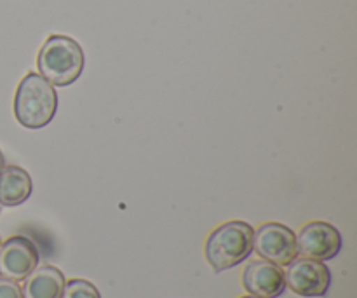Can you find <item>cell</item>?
<instances>
[{
	"mask_svg": "<svg viewBox=\"0 0 357 298\" xmlns=\"http://www.w3.org/2000/svg\"><path fill=\"white\" fill-rule=\"evenodd\" d=\"M284 281L300 297H324L331 285V272L323 262L312 258H295L284 272Z\"/></svg>",
	"mask_w": 357,
	"mask_h": 298,
	"instance_id": "obj_5",
	"label": "cell"
},
{
	"mask_svg": "<svg viewBox=\"0 0 357 298\" xmlns=\"http://www.w3.org/2000/svg\"><path fill=\"white\" fill-rule=\"evenodd\" d=\"M0 244H2V241H0Z\"/></svg>",
	"mask_w": 357,
	"mask_h": 298,
	"instance_id": "obj_15",
	"label": "cell"
},
{
	"mask_svg": "<svg viewBox=\"0 0 357 298\" xmlns=\"http://www.w3.org/2000/svg\"><path fill=\"white\" fill-rule=\"evenodd\" d=\"M58 94L40 73H26L14 94V115L26 129L45 128L54 119Z\"/></svg>",
	"mask_w": 357,
	"mask_h": 298,
	"instance_id": "obj_1",
	"label": "cell"
},
{
	"mask_svg": "<svg viewBox=\"0 0 357 298\" xmlns=\"http://www.w3.org/2000/svg\"><path fill=\"white\" fill-rule=\"evenodd\" d=\"M295 237L298 255L312 260H331L342 250L340 232L326 222L307 223Z\"/></svg>",
	"mask_w": 357,
	"mask_h": 298,
	"instance_id": "obj_6",
	"label": "cell"
},
{
	"mask_svg": "<svg viewBox=\"0 0 357 298\" xmlns=\"http://www.w3.org/2000/svg\"><path fill=\"white\" fill-rule=\"evenodd\" d=\"M33 191V184L28 174L20 166H3L0 170V204L17 206L23 204Z\"/></svg>",
	"mask_w": 357,
	"mask_h": 298,
	"instance_id": "obj_10",
	"label": "cell"
},
{
	"mask_svg": "<svg viewBox=\"0 0 357 298\" xmlns=\"http://www.w3.org/2000/svg\"><path fill=\"white\" fill-rule=\"evenodd\" d=\"M61 298H101L93 283L86 279H70L65 283Z\"/></svg>",
	"mask_w": 357,
	"mask_h": 298,
	"instance_id": "obj_11",
	"label": "cell"
},
{
	"mask_svg": "<svg viewBox=\"0 0 357 298\" xmlns=\"http://www.w3.org/2000/svg\"><path fill=\"white\" fill-rule=\"evenodd\" d=\"M253 250L260 255V258L275 265H288L298 257L295 234L278 222L264 223L255 230Z\"/></svg>",
	"mask_w": 357,
	"mask_h": 298,
	"instance_id": "obj_4",
	"label": "cell"
},
{
	"mask_svg": "<svg viewBox=\"0 0 357 298\" xmlns=\"http://www.w3.org/2000/svg\"><path fill=\"white\" fill-rule=\"evenodd\" d=\"M40 255L31 239L13 236L0 244V278L10 281H23L38 265Z\"/></svg>",
	"mask_w": 357,
	"mask_h": 298,
	"instance_id": "obj_7",
	"label": "cell"
},
{
	"mask_svg": "<svg viewBox=\"0 0 357 298\" xmlns=\"http://www.w3.org/2000/svg\"><path fill=\"white\" fill-rule=\"evenodd\" d=\"M3 166H6V157H3L2 150H0V170H2Z\"/></svg>",
	"mask_w": 357,
	"mask_h": 298,
	"instance_id": "obj_13",
	"label": "cell"
},
{
	"mask_svg": "<svg viewBox=\"0 0 357 298\" xmlns=\"http://www.w3.org/2000/svg\"><path fill=\"white\" fill-rule=\"evenodd\" d=\"M84 51L77 40L66 35L45 38L37 56L38 73L52 86L65 87L75 82L84 70Z\"/></svg>",
	"mask_w": 357,
	"mask_h": 298,
	"instance_id": "obj_2",
	"label": "cell"
},
{
	"mask_svg": "<svg viewBox=\"0 0 357 298\" xmlns=\"http://www.w3.org/2000/svg\"><path fill=\"white\" fill-rule=\"evenodd\" d=\"M23 281V298H61L66 283L63 272L54 265L35 267Z\"/></svg>",
	"mask_w": 357,
	"mask_h": 298,
	"instance_id": "obj_9",
	"label": "cell"
},
{
	"mask_svg": "<svg viewBox=\"0 0 357 298\" xmlns=\"http://www.w3.org/2000/svg\"><path fill=\"white\" fill-rule=\"evenodd\" d=\"M253 227L232 220L216 227L206 241V258L216 272L227 271L246 260L253 251Z\"/></svg>",
	"mask_w": 357,
	"mask_h": 298,
	"instance_id": "obj_3",
	"label": "cell"
},
{
	"mask_svg": "<svg viewBox=\"0 0 357 298\" xmlns=\"http://www.w3.org/2000/svg\"><path fill=\"white\" fill-rule=\"evenodd\" d=\"M243 286L248 293L260 298H278L284 293V272L267 260H253L243 272Z\"/></svg>",
	"mask_w": 357,
	"mask_h": 298,
	"instance_id": "obj_8",
	"label": "cell"
},
{
	"mask_svg": "<svg viewBox=\"0 0 357 298\" xmlns=\"http://www.w3.org/2000/svg\"><path fill=\"white\" fill-rule=\"evenodd\" d=\"M0 298H23L21 286L16 281L0 278Z\"/></svg>",
	"mask_w": 357,
	"mask_h": 298,
	"instance_id": "obj_12",
	"label": "cell"
},
{
	"mask_svg": "<svg viewBox=\"0 0 357 298\" xmlns=\"http://www.w3.org/2000/svg\"><path fill=\"white\" fill-rule=\"evenodd\" d=\"M241 298H260V297H255V295H250V297H241Z\"/></svg>",
	"mask_w": 357,
	"mask_h": 298,
	"instance_id": "obj_14",
	"label": "cell"
}]
</instances>
